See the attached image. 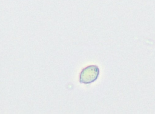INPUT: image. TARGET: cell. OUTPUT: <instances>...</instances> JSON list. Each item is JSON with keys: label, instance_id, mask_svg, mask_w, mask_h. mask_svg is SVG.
I'll return each mask as SVG.
<instances>
[{"label": "cell", "instance_id": "6da1fadb", "mask_svg": "<svg viewBox=\"0 0 155 114\" xmlns=\"http://www.w3.org/2000/svg\"><path fill=\"white\" fill-rule=\"evenodd\" d=\"M99 75V69L97 65H90L82 69L79 75V82L88 84L96 81Z\"/></svg>", "mask_w": 155, "mask_h": 114}]
</instances>
